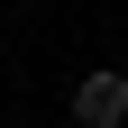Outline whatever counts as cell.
<instances>
[{"mask_svg":"<svg viewBox=\"0 0 128 128\" xmlns=\"http://www.w3.org/2000/svg\"><path fill=\"white\" fill-rule=\"evenodd\" d=\"M73 119H82V128H119L128 119V73H110V64L82 73V82H73Z\"/></svg>","mask_w":128,"mask_h":128,"instance_id":"6da1fadb","label":"cell"}]
</instances>
